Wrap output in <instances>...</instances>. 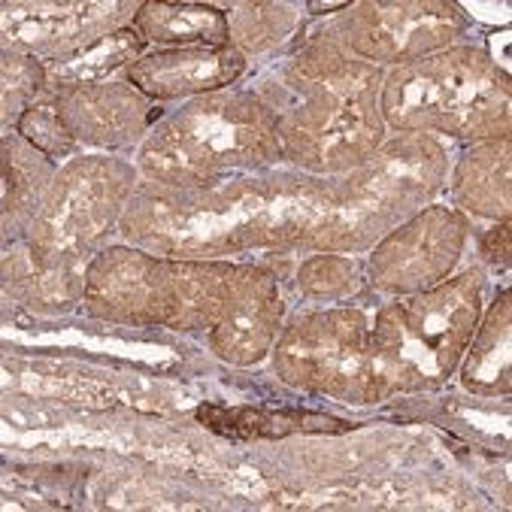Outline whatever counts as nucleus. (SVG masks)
<instances>
[{"instance_id": "obj_2", "label": "nucleus", "mask_w": 512, "mask_h": 512, "mask_svg": "<svg viewBox=\"0 0 512 512\" xmlns=\"http://www.w3.org/2000/svg\"><path fill=\"white\" fill-rule=\"evenodd\" d=\"M503 85L488 64L470 52L400 70L385 91V110L397 125H428L479 134L500 113Z\"/></svg>"}, {"instance_id": "obj_5", "label": "nucleus", "mask_w": 512, "mask_h": 512, "mask_svg": "<svg viewBox=\"0 0 512 512\" xmlns=\"http://www.w3.org/2000/svg\"><path fill=\"white\" fill-rule=\"evenodd\" d=\"M134 28L155 43L188 49H222L228 40V22L219 10L207 7H161L149 4L137 16Z\"/></svg>"}, {"instance_id": "obj_1", "label": "nucleus", "mask_w": 512, "mask_h": 512, "mask_svg": "<svg viewBox=\"0 0 512 512\" xmlns=\"http://www.w3.org/2000/svg\"><path fill=\"white\" fill-rule=\"evenodd\" d=\"M476 306L479 291L455 285L388 310L376 331V376L409 385L446 373L470 337Z\"/></svg>"}, {"instance_id": "obj_3", "label": "nucleus", "mask_w": 512, "mask_h": 512, "mask_svg": "<svg viewBox=\"0 0 512 512\" xmlns=\"http://www.w3.org/2000/svg\"><path fill=\"white\" fill-rule=\"evenodd\" d=\"M361 331L337 328L331 319H313L291 331L285 346H279V364L285 358L288 367H297V376H306L303 382L319 388H337L349 379H358L361 373Z\"/></svg>"}, {"instance_id": "obj_4", "label": "nucleus", "mask_w": 512, "mask_h": 512, "mask_svg": "<svg viewBox=\"0 0 512 512\" xmlns=\"http://www.w3.org/2000/svg\"><path fill=\"white\" fill-rule=\"evenodd\" d=\"M243 70V58L231 49H176L134 64V82L158 97H179L228 85Z\"/></svg>"}, {"instance_id": "obj_6", "label": "nucleus", "mask_w": 512, "mask_h": 512, "mask_svg": "<svg viewBox=\"0 0 512 512\" xmlns=\"http://www.w3.org/2000/svg\"><path fill=\"white\" fill-rule=\"evenodd\" d=\"M197 419L228 437H285L294 431H346L349 425L313 413H273V409H225L200 406Z\"/></svg>"}]
</instances>
